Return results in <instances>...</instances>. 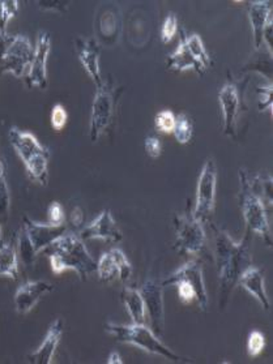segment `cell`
Segmentation results:
<instances>
[{
  "mask_svg": "<svg viewBox=\"0 0 273 364\" xmlns=\"http://www.w3.org/2000/svg\"><path fill=\"white\" fill-rule=\"evenodd\" d=\"M215 230V255L218 267V306L224 309L238 285L242 273L252 265L250 252V232L242 242H234L224 230Z\"/></svg>",
  "mask_w": 273,
  "mask_h": 364,
  "instance_id": "6da1fadb",
  "label": "cell"
},
{
  "mask_svg": "<svg viewBox=\"0 0 273 364\" xmlns=\"http://www.w3.org/2000/svg\"><path fill=\"white\" fill-rule=\"evenodd\" d=\"M50 260L54 274H62L65 270H73L80 279H87L97 272V262L90 256L84 240L75 232H65L43 250Z\"/></svg>",
  "mask_w": 273,
  "mask_h": 364,
  "instance_id": "7a4b0ae2",
  "label": "cell"
},
{
  "mask_svg": "<svg viewBox=\"0 0 273 364\" xmlns=\"http://www.w3.org/2000/svg\"><path fill=\"white\" fill-rule=\"evenodd\" d=\"M240 206L247 231L257 234L267 246H272V232L268 217V209H271V206L263 198L260 175L250 178L243 168L240 170Z\"/></svg>",
  "mask_w": 273,
  "mask_h": 364,
  "instance_id": "3957f363",
  "label": "cell"
},
{
  "mask_svg": "<svg viewBox=\"0 0 273 364\" xmlns=\"http://www.w3.org/2000/svg\"><path fill=\"white\" fill-rule=\"evenodd\" d=\"M9 141L17 156L24 162L25 168L33 181L42 187L48 183V159L50 151L41 145L36 136L16 127L9 129Z\"/></svg>",
  "mask_w": 273,
  "mask_h": 364,
  "instance_id": "277c9868",
  "label": "cell"
},
{
  "mask_svg": "<svg viewBox=\"0 0 273 364\" xmlns=\"http://www.w3.org/2000/svg\"><path fill=\"white\" fill-rule=\"evenodd\" d=\"M105 331L115 337V340L129 343L132 346L144 350L153 355H160L171 362L182 360L173 350L161 342L160 337L153 332L151 328L145 324L121 325L107 323L105 325Z\"/></svg>",
  "mask_w": 273,
  "mask_h": 364,
  "instance_id": "5b68a950",
  "label": "cell"
},
{
  "mask_svg": "<svg viewBox=\"0 0 273 364\" xmlns=\"http://www.w3.org/2000/svg\"><path fill=\"white\" fill-rule=\"evenodd\" d=\"M161 284L164 287L178 286V296L186 304L196 301L201 311L208 309V294L204 284L203 268L198 260L186 262L183 267L171 273Z\"/></svg>",
  "mask_w": 273,
  "mask_h": 364,
  "instance_id": "8992f818",
  "label": "cell"
},
{
  "mask_svg": "<svg viewBox=\"0 0 273 364\" xmlns=\"http://www.w3.org/2000/svg\"><path fill=\"white\" fill-rule=\"evenodd\" d=\"M176 243L174 248L179 254L199 255L205 247L207 237L203 222L193 213L177 214L174 217Z\"/></svg>",
  "mask_w": 273,
  "mask_h": 364,
  "instance_id": "52a82bcc",
  "label": "cell"
},
{
  "mask_svg": "<svg viewBox=\"0 0 273 364\" xmlns=\"http://www.w3.org/2000/svg\"><path fill=\"white\" fill-rule=\"evenodd\" d=\"M34 48L25 36H12L6 54L0 60V73H11L17 79H26L32 64Z\"/></svg>",
  "mask_w": 273,
  "mask_h": 364,
  "instance_id": "ba28073f",
  "label": "cell"
},
{
  "mask_svg": "<svg viewBox=\"0 0 273 364\" xmlns=\"http://www.w3.org/2000/svg\"><path fill=\"white\" fill-rule=\"evenodd\" d=\"M217 168L213 159H207L201 168L196 188V205L193 214L199 221L207 222L215 209Z\"/></svg>",
  "mask_w": 273,
  "mask_h": 364,
  "instance_id": "9c48e42d",
  "label": "cell"
},
{
  "mask_svg": "<svg viewBox=\"0 0 273 364\" xmlns=\"http://www.w3.org/2000/svg\"><path fill=\"white\" fill-rule=\"evenodd\" d=\"M114 111H115V100H114L113 90L104 82L102 87H97L93 106H92L89 135L93 143H96L110 126L113 120Z\"/></svg>",
  "mask_w": 273,
  "mask_h": 364,
  "instance_id": "30bf717a",
  "label": "cell"
},
{
  "mask_svg": "<svg viewBox=\"0 0 273 364\" xmlns=\"http://www.w3.org/2000/svg\"><path fill=\"white\" fill-rule=\"evenodd\" d=\"M144 299L145 312L151 320V329L157 336H162L165 331V306H164V286L154 279H148L139 289Z\"/></svg>",
  "mask_w": 273,
  "mask_h": 364,
  "instance_id": "8fae6325",
  "label": "cell"
},
{
  "mask_svg": "<svg viewBox=\"0 0 273 364\" xmlns=\"http://www.w3.org/2000/svg\"><path fill=\"white\" fill-rule=\"evenodd\" d=\"M243 95L240 87L234 81H228L218 93V101L221 105L224 117V134L228 137H237V124L242 110Z\"/></svg>",
  "mask_w": 273,
  "mask_h": 364,
  "instance_id": "7c38bea8",
  "label": "cell"
},
{
  "mask_svg": "<svg viewBox=\"0 0 273 364\" xmlns=\"http://www.w3.org/2000/svg\"><path fill=\"white\" fill-rule=\"evenodd\" d=\"M97 273L104 282H110L117 278L121 281H129L132 276V265L122 250L112 248L100 257L97 262Z\"/></svg>",
  "mask_w": 273,
  "mask_h": 364,
  "instance_id": "4fadbf2b",
  "label": "cell"
},
{
  "mask_svg": "<svg viewBox=\"0 0 273 364\" xmlns=\"http://www.w3.org/2000/svg\"><path fill=\"white\" fill-rule=\"evenodd\" d=\"M51 51V38L48 32L38 33L34 48L32 64L26 76L29 87L46 89L48 87V59Z\"/></svg>",
  "mask_w": 273,
  "mask_h": 364,
  "instance_id": "5bb4252c",
  "label": "cell"
},
{
  "mask_svg": "<svg viewBox=\"0 0 273 364\" xmlns=\"http://www.w3.org/2000/svg\"><path fill=\"white\" fill-rule=\"evenodd\" d=\"M28 237L32 242L33 247L37 255L43 252L46 247L50 246L55 239L62 237L68 229L67 225H51V223H40V222L32 221L31 218L24 217L23 223Z\"/></svg>",
  "mask_w": 273,
  "mask_h": 364,
  "instance_id": "9a60e30c",
  "label": "cell"
},
{
  "mask_svg": "<svg viewBox=\"0 0 273 364\" xmlns=\"http://www.w3.org/2000/svg\"><path fill=\"white\" fill-rule=\"evenodd\" d=\"M79 237L82 240L100 239V240L114 242V243H118L123 239L122 231L118 228L110 210H104L100 214L95 221L90 222L87 228L81 230Z\"/></svg>",
  "mask_w": 273,
  "mask_h": 364,
  "instance_id": "2e32d148",
  "label": "cell"
},
{
  "mask_svg": "<svg viewBox=\"0 0 273 364\" xmlns=\"http://www.w3.org/2000/svg\"><path fill=\"white\" fill-rule=\"evenodd\" d=\"M76 53L79 56L81 65L87 71L90 79L95 81L97 87L104 85V80L101 76L100 70V53L101 48L95 38H85V37H77L75 40Z\"/></svg>",
  "mask_w": 273,
  "mask_h": 364,
  "instance_id": "e0dca14e",
  "label": "cell"
},
{
  "mask_svg": "<svg viewBox=\"0 0 273 364\" xmlns=\"http://www.w3.org/2000/svg\"><path fill=\"white\" fill-rule=\"evenodd\" d=\"M54 291V286L46 281H28L20 286L15 294V309L17 314L26 315L31 312L36 304L46 295Z\"/></svg>",
  "mask_w": 273,
  "mask_h": 364,
  "instance_id": "ac0fdd59",
  "label": "cell"
},
{
  "mask_svg": "<svg viewBox=\"0 0 273 364\" xmlns=\"http://www.w3.org/2000/svg\"><path fill=\"white\" fill-rule=\"evenodd\" d=\"M250 23L254 34V48L260 50L264 43L265 26L272 20V6L271 1H252L249 6Z\"/></svg>",
  "mask_w": 273,
  "mask_h": 364,
  "instance_id": "d6986e66",
  "label": "cell"
},
{
  "mask_svg": "<svg viewBox=\"0 0 273 364\" xmlns=\"http://www.w3.org/2000/svg\"><path fill=\"white\" fill-rule=\"evenodd\" d=\"M63 334V321L57 318L50 325L46 337L40 348L28 356L29 362L33 364H50L53 362V356L55 354L59 341Z\"/></svg>",
  "mask_w": 273,
  "mask_h": 364,
  "instance_id": "ffe728a7",
  "label": "cell"
},
{
  "mask_svg": "<svg viewBox=\"0 0 273 364\" xmlns=\"http://www.w3.org/2000/svg\"><path fill=\"white\" fill-rule=\"evenodd\" d=\"M238 284L247 293L254 295L265 311L269 309L271 301H269V298H268L267 291H265L264 276H263L262 269L251 265V267H249L247 269L242 273L241 277L238 279Z\"/></svg>",
  "mask_w": 273,
  "mask_h": 364,
  "instance_id": "44dd1931",
  "label": "cell"
},
{
  "mask_svg": "<svg viewBox=\"0 0 273 364\" xmlns=\"http://www.w3.org/2000/svg\"><path fill=\"white\" fill-rule=\"evenodd\" d=\"M168 70L174 72H185L188 70H193L198 72L199 75L204 73V70L200 64L196 62V59L193 58V53L190 51V48L186 43L185 31L181 32V42L177 50L168 58Z\"/></svg>",
  "mask_w": 273,
  "mask_h": 364,
  "instance_id": "7402d4cb",
  "label": "cell"
},
{
  "mask_svg": "<svg viewBox=\"0 0 273 364\" xmlns=\"http://www.w3.org/2000/svg\"><path fill=\"white\" fill-rule=\"evenodd\" d=\"M122 301L129 312V317L132 318L134 324H145V304L144 299L140 291L134 287L126 286L123 287L121 294Z\"/></svg>",
  "mask_w": 273,
  "mask_h": 364,
  "instance_id": "603a6c76",
  "label": "cell"
},
{
  "mask_svg": "<svg viewBox=\"0 0 273 364\" xmlns=\"http://www.w3.org/2000/svg\"><path fill=\"white\" fill-rule=\"evenodd\" d=\"M17 279L18 260L16 247L9 243H0V278Z\"/></svg>",
  "mask_w": 273,
  "mask_h": 364,
  "instance_id": "cb8c5ba5",
  "label": "cell"
},
{
  "mask_svg": "<svg viewBox=\"0 0 273 364\" xmlns=\"http://www.w3.org/2000/svg\"><path fill=\"white\" fill-rule=\"evenodd\" d=\"M186 43L190 48V51L193 53V58L196 59V62L200 64L204 71L209 70L212 67V60L209 58L207 50L204 48V43L201 41L200 37L198 34H193V36H186Z\"/></svg>",
  "mask_w": 273,
  "mask_h": 364,
  "instance_id": "d4e9b609",
  "label": "cell"
},
{
  "mask_svg": "<svg viewBox=\"0 0 273 364\" xmlns=\"http://www.w3.org/2000/svg\"><path fill=\"white\" fill-rule=\"evenodd\" d=\"M16 250L17 254L20 255V257H21V262H24L26 267H31L34 264L36 257H37V252H36L32 242L28 237L24 228H21V230L18 231Z\"/></svg>",
  "mask_w": 273,
  "mask_h": 364,
  "instance_id": "484cf974",
  "label": "cell"
},
{
  "mask_svg": "<svg viewBox=\"0 0 273 364\" xmlns=\"http://www.w3.org/2000/svg\"><path fill=\"white\" fill-rule=\"evenodd\" d=\"M174 136L178 143L185 145L191 141L193 134V120L186 114H179L177 117V123L174 128Z\"/></svg>",
  "mask_w": 273,
  "mask_h": 364,
  "instance_id": "4316f807",
  "label": "cell"
},
{
  "mask_svg": "<svg viewBox=\"0 0 273 364\" xmlns=\"http://www.w3.org/2000/svg\"><path fill=\"white\" fill-rule=\"evenodd\" d=\"M11 208V192L6 178V166L0 159V217L7 218Z\"/></svg>",
  "mask_w": 273,
  "mask_h": 364,
  "instance_id": "83f0119b",
  "label": "cell"
},
{
  "mask_svg": "<svg viewBox=\"0 0 273 364\" xmlns=\"http://www.w3.org/2000/svg\"><path fill=\"white\" fill-rule=\"evenodd\" d=\"M177 123V117L173 111L162 110L156 115V128L160 131L161 134L170 135L174 132Z\"/></svg>",
  "mask_w": 273,
  "mask_h": 364,
  "instance_id": "f1b7e54d",
  "label": "cell"
},
{
  "mask_svg": "<svg viewBox=\"0 0 273 364\" xmlns=\"http://www.w3.org/2000/svg\"><path fill=\"white\" fill-rule=\"evenodd\" d=\"M18 9L16 0H1L0 1V29L6 31L9 21L15 17Z\"/></svg>",
  "mask_w": 273,
  "mask_h": 364,
  "instance_id": "f546056e",
  "label": "cell"
},
{
  "mask_svg": "<svg viewBox=\"0 0 273 364\" xmlns=\"http://www.w3.org/2000/svg\"><path fill=\"white\" fill-rule=\"evenodd\" d=\"M178 32V20L174 14H169L165 18L161 28V41L164 43H169L176 37Z\"/></svg>",
  "mask_w": 273,
  "mask_h": 364,
  "instance_id": "4dcf8cb0",
  "label": "cell"
},
{
  "mask_svg": "<svg viewBox=\"0 0 273 364\" xmlns=\"http://www.w3.org/2000/svg\"><path fill=\"white\" fill-rule=\"evenodd\" d=\"M265 348L264 334L259 331H252L247 340V354L250 356H257L263 353Z\"/></svg>",
  "mask_w": 273,
  "mask_h": 364,
  "instance_id": "1f68e13d",
  "label": "cell"
},
{
  "mask_svg": "<svg viewBox=\"0 0 273 364\" xmlns=\"http://www.w3.org/2000/svg\"><path fill=\"white\" fill-rule=\"evenodd\" d=\"M67 120H68V115H67L65 106L57 103L51 110V126L57 132H59L65 127Z\"/></svg>",
  "mask_w": 273,
  "mask_h": 364,
  "instance_id": "d6a6232c",
  "label": "cell"
},
{
  "mask_svg": "<svg viewBox=\"0 0 273 364\" xmlns=\"http://www.w3.org/2000/svg\"><path fill=\"white\" fill-rule=\"evenodd\" d=\"M257 92H259V110H272V84L267 82L263 87H257Z\"/></svg>",
  "mask_w": 273,
  "mask_h": 364,
  "instance_id": "836d02e7",
  "label": "cell"
},
{
  "mask_svg": "<svg viewBox=\"0 0 273 364\" xmlns=\"http://www.w3.org/2000/svg\"><path fill=\"white\" fill-rule=\"evenodd\" d=\"M48 223L51 225H65V217L63 206L58 201H53L48 209Z\"/></svg>",
  "mask_w": 273,
  "mask_h": 364,
  "instance_id": "e575fe53",
  "label": "cell"
},
{
  "mask_svg": "<svg viewBox=\"0 0 273 364\" xmlns=\"http://www.w3.org/2000/svg\"><path fill=\"white\" fill-rule=\"evenodd\" d=\"M101 29L106 37L113 36L117 31V17L114 16L113 14L107 12L101 20Z\"/></svg>",
  "mask_w": 273,
  "mask_h": 364,
  "instance_id": "d590c367",
  "label": "cell"
},
{
  "mask_svg": "<svg viewBox=\"0 0 273 364\" xmlns=\"http://www.w3.org/2000/svg\"><path fill=\"white\" fill-rule=\"evenodd\" d=\"M161 143L160 140L154 136H151L145 140V151L152 157V159H159L161 156Z\"/></svg>",
  "mask_w": 273,
  "mask_h": 364,
  "instance_id": "8d00e7d4",
  "label": "cell"
},
{
  "mask_svg": "<svg viewBox=\"0 0 273 364\" xmlns=\"http://www.w3.org/2000/svg\"><path fill=\"white\" fill-rule=\"evenodd\" d=\"M84 222V212L81 209L80 206H76L73 208V212H71V223L75 228H80Z\"/></svg>",
  "mask_w": 273,
  "mask_h": 364,
  "instance_id": "74e56055",
  "label": "cell"
},
{
  "mask_svg": "<svg viewBox=\"0 0 273 364\" xmlns=\"http://www.w3.org/2000/svg\"><path fill=\"white\" fill-rule=\"evenodd\" d=\"M123 363V360H122V356L118 351H113L109 358H107V364H122Z\"/></svg>",
  "mask_w": 273,
  "mask_h": 364,
  "instance_id": "f35d334b",
  "label": "cell"
},
{
  "mask_svg": "<svg viewBox=\"0 0 273 364\" xmlns=\"http://www.w3.org/2000/svg\"><path fill=\"white\" fill-rule=\"evenodd\" d=\"M1 239H3V230H1V226H0V243H1Z\"/></svg>",
  "mask_w": 273,
  "mask_h": 364,
  "instance_id": "ab89813d",
  "label": "cell"
}]
</instances>
